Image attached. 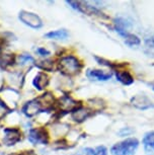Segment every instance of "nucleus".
<instances>
[{"label":"nucleus","instance_id":"obj_1","mask_svg":"<svg viewBox=\"0 0 154 155\" xmlns=\"http://www.w3.org/2000/svg\"><path fill=\"white\" fill-rule=\"evenodd\" d=\"M58 69L63 74L67 76H73L78 74L82 69V63L77 57L73 55H66L60 58L58 63Z\"/></svg>","mask_w":154,"mask_h":155},{"label":"nucleus","instance_id":"obj_2","mask_svg":"<svg viewBox=\"0 0 154 155\" xmlns=\"http://www.w3.org/2000/svg\"><path fill=\"white\" fill-rule=\"evenodd\" d=\"M139 147V141L136 138H127L112 146V155H134Z\"/></svg>","mask_w":154,"mask_h":155},{"label":"nucleus","instance_id":"obj_3","mask_svg":"<svg viewBox=\"0 0 154 155\" xmlns=\"http://www.w3.org/2000/svg\"><path fill=\"white\" fill-rule=\"evenodd\" d=\"M19 19L25 25H28V27H30L31 28H34V30H38V28H41L43 27L42 19L36 13L22 10L19 12Z\"/></svg>","mask_w":154,"mask_h":155},{"label":"nucleus","instance_id":"obj_4","mask_svg":"<svg viewBox=\"0 0 154 155\" xmlns=\"http://www.w3.org/2000/svg\"><path fill=\"white\" fill-rule=\"evenodd\" d=\"M57 107L60 112L62 113H69V112L73 113L75 110H77L78 107H81V104L78 101H75V99L72 98L71 96L63 95L57 101Z\"/></svg>","mask_w":154,"mask_h":155},{"label":"nucleus","instance_id":"obj_5","mask_svg":"<svg viewBox=\"0 0 154 155\" xmlns=\"http://www.w3.org/2000/svg\"><path fill=\"white\" fill-rule=\"evenodd\" d=\"M131 104L132 106L138 110H146L154 107V102L151 101V98L148 95L144 94H136L131 98Z\"/></svg>","mask_w":154,"mask_h":155},{"label":"nucleus","instance_id":"obj_6","mask_svg":"<svg viewBox=\"0 0 154 155\" xmlns=\"http://www.w3.org/2000/svg\"><path fill=\"white\" fill-rule=\"evenodd\" d=\"M127 64L125 63L123 66L120 67V68L116 69L114 72H115L116 78H117V80L119 81V82L122 83L123 85L129 86V85H131V84L134 83V76L131 74V72L129 71V70L124 69V67Z\"/></svg>","mask_w":154,"mask_h":155},{"label":"nucleus","instance_id":"obj_7","mask_svg":"<svg viewBox=\"0 0 154 155\" xmlns=\"http://www.w3.org/2000/svg\"><path fill=\"white\" fill-rule=\"evenodd\" d=\"M28 138L31 144H39V143L47 144L49 140L48 134L44 129H31Z\"/></svg>","mask_w":154,"mask_h":155},{"label":"nucleus","instance_id":"obj_8","mask_svg":"<svg viewBox=\"0 0 154 155\" xmlns=\"http://www.w3.org/2000/svg\"><path fill=\"white\" fill-rule=\"evenodd\" d=\"M3 133H4L3 142L7 146L14 145L20 140V132L18 129H13V128L4 129Z\"/></svg>","mask_w":154,"mask_h":155},{"label":"nucleus","instance_id":"obj_9","mask_svg":"<svg viewBox=\"0 0 154 155\" xmlns=\"http://www.w3.org/2000/svg\"><path fill=\"white\" fill-rule=\"evenodd\" d=\"M86 76L90 80L107 81L112 78L113 73L103 71V70H98V69H88L86 72Z\"/></svg>","mask_w":154,"mask_h":155},{"label":"nucleus","instance_id":"obj_10","mask_svg":"<svg viewBox=\"0 0 154 155\" xmlns=\"http://www.w3.org/2000/svg\"><path fill=\"white\" fill-rule=\"evenodd\" d=\"M117 33L120 35V36L124 39V42L127 46L129 47H136L139 46L141 44V40L140 38L136 35L128 31V30H120L117 31Z\"/></svg>","mask_w":154,"mask_h":155},{"label":"nucleus","instance_id":"obj_11","mask_svg":"<svg viewBox=\"0 0 154 155\" xmlns=\"http://www.w3.org/2000/svg\"><path fill=\"white\" fill-rule=\"evenodd\" d=\"M93 112L90 109H87V107H83L81 106L80 107H78L77 110H75L72 113V119L77 123H82L85 121L86 119H88L90 117Z\"/></svg>","mask_w":154,"mask_h":155},{"label":"nucleus","instance_id":"obj_12","mask_svg":"<svg viewBox=\"0 0 154 155\" xmlns=\"http://www.w3.org/2000/svg\"><path fill=\"white\" fill-rule=\"evenodd\" d=\"M142 144L147 155H154V131H150L145 134Z\"/></svg>","mask_w":154,"mask_h":155},{"label":"nucleus","instance_id":"obj_13","mask_svg":"<svg viewBox=\"0 0 154 155\" xmlns=\"http://www.w3.org/2000/svg\"><path fill=\"white\" fill-rule=\"evenodd\" d=\"M41 110H42V107H41L38 99L28 101V104H25V107H22V112H24V114H25L28 117H33L34 115H37Z\"/></svg>","mask_w":154,"mask_h":155},{"label":"nucleus","instance_id":"obj_14","mask_svg":"<svg viewBox=\"0 0 154 155\" xmlns=\"http://www.w3.org/2000/svg\"><path fill=\"white\" fill-rule=\"evenodd\" d=\"M48 83H49V77L43 72L38 73V75L34 77V79L33 81L34 86L39 90L45 89L47 87Z\"/></svg>","mask_w":154,"mask_h":155},{"label":"nucleus","instance_id":"obj_15","mask_svg":"<svg viewBox=\"0 0 154 155\" xmlns=\"http://www.w3.org/2000/svg\"><path fill=\"white\" fill-rule=\"evenodd\" d=\"M45 37L50 40H65L69 37V33L65 28H61V30L49 31L45 35Z\"/></svg>","mask_w":154,"mask_h":155},{"label":"nucleus","instance_id":"obj_16","mask_svg":"<svg viewBox=\"0 0 154 155\" xmlns=\"http://www.w3.org/2000/svg\"><path fill=\"white\" fill-rule=\"evenodd\" d=\"M84 153L85 155H107V149L104 146H97L95 149L86 148Z\"/></svg>","mask_w":154,"mask_h":155},{"label":"nucleus","instance_id":"obj_17","mask_svg":"<svg viewBox=\"0 0 154 155\" xmlns=\"http://www.w3.org/2000/svg\"><path fill=\"white\" fill-rule=\"evenodd\" d=\"M34 61V59L31 55H28V54H22V55H19L17 57V62H18L19 65H25V64H28V63H33Z\"/></svg>","mask_w":154,"mask_h":155},{"label":"nucleus","instance_id":"obj_18","mask_svg":"<svg viewBox=\"0 0 154 155\" xmlns=\"http://www.w3.org/2000/svg\"><path fill=\"white\" fill-rule=\"evenodd\" d=\"M42 69H45V70H52L53 68V62L51 60H45L43 62H41V64L39 65Z\"/></svg>","mask_w":154,"mask_h":155},{"label":"nucleus","instance_id":"obj_19","mask_svg":"<svg viewBox=\"0 0 154 155\" xmlns=\"http://www.w3.org/2000/svg\"><path fill=\"white\" fill-rule=\"evenodd\" d=\"M133 133V130L129 127L127 128H122L120 131L118 132V135L121 136V137H125V136H129L131 134Z\"/></svg>","mask_w":154,"mask_h":155},{"label":"nucleus","instance_id":"obj_20","mask_svg":"<svg viewBox=\"0 0 154 155\" xmlns=\"http://www.w3.org/2000/svg\"><path fill=\"white\" fill-rule=\"evenodd\" d=\"M36 52L42 57H46V56H48V55H50V51H48V50L45 48H42V47H41V48H38L36 50Z\"/></svg>","mask_w":154,"mask_h":155},{"label":"nucleus","instance_id":"obj_21","mask_svg":"<svg viewBox=\"0 0 154 155\" xmlns=\"http://www.w3.org/2000/svg\"><path fill=\"white\" fill-rule=\"evenodd\" d=\"M7 110H8V109H7L6 104H5L4 102L0 99V118H2V117L5 115V113H6Z\"/></svg>","mask_w":154,"mask_h":155},{"label":"nucleus","instance_id":"obj_22","mask_svg":"<svg viewBox=\"0 0 154 155\" xmlns=\"http://www.w3.org/2000/svg\"><path fill=\"white\" fill-rule=\"evenodd\" d=\"M145 44L147 45L148 48H151V49H154V35H152L150 38L145 41Z\"/></svg>","mask_w":154,"mask_h":155},{"label":"nucleus","instance_id":"obj_23","mask_svg":"<svg viewBox=\"0 0 154 155\" xmlns=\"http://www.w3.org/2000/svg\"><path fill=\"white\" fill-rule=\"evenodd\" d=\"M20 155H36V154H34L33 151H27V152H24V153L20 154Z\"/></svg>","mask_w":154,"mask_h":155},{"label":"nucleus","instance_id":"obj_24","mask_svg":"<svg viewBox=\"0 0 154 155\" xmlns=\"http://www.w3.org/2000/svg\"><path fill=\"white\" fill-rule=\"evenodd\" d=\"M148 85H149V86L151 87V88H152L153 91H154V80H153V81H151V82L148 83Z\"/></svg>","mask_w":154,"mask_h":155},{"label":"nucleus","instance_id":"obj_25","mask_svg":"<svg viewBox=\"0 0 154 155\" xmlns=\"http://www.w3.org/2000/svg\"><path fill=\"white\" fill-rule=\"evenodd\" d=\"M75 155H80V154H75Z\"/></svg>","mask_w":154,"mask_h":155}]
</instances>
